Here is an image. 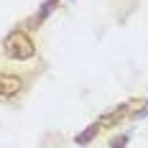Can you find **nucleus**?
Wrapping results in <instances>:
<instances>
[{"label": "nucleus", "mask_w": 148, "mask_h": 148, "mask_svg": "<svg viewBox=\"0 0 148 148\" xmlns=\"http://www.w3.org/2000/svg\"><path fill=\"white\" fill-rule=\"evenodd\" d=\"M3 54L13 61H28L36 56V44L26 31L15 28L3 38Z\"/></svg>", "instance_id": "nucleus-1"}, {"label": "nucleus", "mask_w": 148, "mask_h": 148, "mask_svg": "<svg viewBox=\"0 0 148 148\" xmlns=\"http://www.w3.org/2000/svg\"><path fill=\"white\" fill-rule=\"evenodd\" d=\"M133 105H138V102H135V100L123 102V105H118L115 110H110L107 115H102V118L97 120V123H100V128H115V125H120L128 115H133Z\"/></svg>", "instance_id": "nucleus-2"}, {"label": "nucleus", "mask_w": 148, "mask_h": 148, "mask_svg": "<svg viewBox=\"0 0 148 148\" xmlns=\"http://www.w3.org/2000/svg\"><path fill=\"white\" fill-rule=\"evenodd\" d=\"M21 89H23L21 77H15V74H3V72H0V100H10V97H15Z\"/></svg>", "instance_id": "nucleus-3"}, {"label": "nucleus", "mask_w": 148, "mask_h": 148, "mask_svg": "<svg viewBox=\"0 0 148 148\" xmlns=\"http://www.w3.org/2000/svg\"><path fill=\"white\" fill-rule=\"evenodd\" d=\"M56 5H59V0H46L44 5L38 8V13L33 15V18H31V21H28V23H26V26H28V28H38V26L44 23L46 18H49V15H51V13H54V10H56Z\"/></svg>", "instance_id": "nucleus-4"}, {"label": "nucleus", "mask_w": 148, "mask_h": 148, "mask_svg": "<svg viewBox=\"0 0 148 148\" xmlns=\"http://www.w3.org/2000/svg\"><path fill=\"white\" fill-rule=\"evenodd\" d=\"M97 133H100V123H92V125H87L79 135H74V143H77V146H87V143H92V140L97 138Z\"/></svg>", "instance_id": "nucleus-5"}, {"label": "nucleus", "mask_w": 148, "mask_h": 148, "mask_svg": "<svg viewBox=\"0 0 148 148\" xmlns=\"http://www.w3.org/2000/svg\"><path fill=\"white\" fill-rule=\"evenodd\" d=\"M125 143H128V135H118L110 140V148H125Z\"/></svg>", "instance_id": "nucleus-6"}, {"label": "nucleus", "mask_w": 148, "mask_h": 148, "mask_svg": "<svg viewBox=\"0 0 148 148\" xmlns=\"http://www.w3.org/2000/svg\"><path fill=\"white\" fill-rule=\"evenodd\" d=\"M133 115H135V118H146V115H148V102L143 105V107H140V110H135Z\"/></svg>", "instance_id": "nucleus-7"}]
</instances>
